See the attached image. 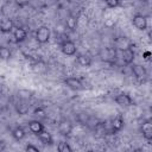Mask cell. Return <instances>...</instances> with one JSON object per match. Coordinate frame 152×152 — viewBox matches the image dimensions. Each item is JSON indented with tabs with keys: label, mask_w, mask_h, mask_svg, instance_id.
Returning <instances> with one entry per match:
<instances>
[{
	"label": "cell",
	"mask_w": 152,
	"mask_h": 152,
	"mask_svg": "<svg viewBox=\"0 0 152 152\" xmlns=\"http://www.w3.org/2000/svg\"><path fill=\"white\" fill-rule=\"evenodd\" d=\"M36 39L40 44H45L50 39V30L46 26H40L36 31Z\"/></svg>",
	"instance_id": "6da1fadb"
},
{
	"label": "cell",
	"mask_w": 152,
	"mask_h": 152,
	"mask_svg": "<svg viewBox=\"0 0 152 152\" xmlns=\"http://www.w3.org/2000/svg\"><path fill=\"white\" fill-rule=\"evenodd\" d=\"M132 23L138 30L144 31V30L147 28V20L142 14H135L133 17V19H132Z\"/></svg>",
	"instance_id": "7a4b0ae2"
},
{
	"label": "cell",
	"mask_w": 152,
	"mask_h": 152,
	"mask_svg": "<svg viewBox=\"0 0 152 152\" xmlns=\"http://www.w3.org/2000/svg\"><path fill=\"white\" fill-rule=\"evenodd\" d=\"M62 52L66 56H72L75 55L76 52V45L74 42L71 40H65L63 44H62Z\"/></svg>",
	"instance_id": "3957f363"
},
{
	"label": "cell",
	"mask_w": 152,
	"mask_h": 152,
	"mask_svg": "<svg viewBox=\"0 0 152 152\" xmlns=\"http://www.w3.org/2000/svg\"><path fill=\"white\" fill-rule=\"evenodd\" d=\"M132 71H133L134 76H135L138 80H140V81L145 80V78H146V76H147L146 69H145L144 66L139 65V64H133V65H132Z\"/></svg>",
	"instance_id": "277c9868"
},
{
	"label": "cell",
	"mask_w": 152,
	"mask_h": 152,
	"mask_svg": "<svg viewBox=\"0 0 152 152\" xmlns=\"http://www.w3.org/2000/svg\"><path fill=\"white\" fill-rule=\"evenodd\" d=\"M65 84L69 87V88H71V89H74V90H81L82 88H83V84H82V82L78 80V78H76V77H68V78H65Z\"/></svg>",
	"instance_id": "5b68a950"
},
{
	"label": "cell",
	"mask_w": 152,
	"mask_h": 152,
	"mask_svg": "<svg viewBox=\"0 0 152 152\" xmlns=\"http://www.w3.org/2000/svg\"><path fill=\"white\" fill-rule=\"evenodd\" d=\"M115 102L118 103V104H120V106H122V107H128V106H131L132 104V99H131V96L129 95H127V94H119L116 97H115Z\"/></svg>",
	"instance_id": "8992f818"
},
{
	"label": "cell",
	"mask_w": 152,
	"mask_h": 152,
	"mask_svg": "<svg viewBox=\"0 0 152 152\" xmlns=\"http://www.w3.org/2000/svg\"><path fill=\"white\" fill-rule=\"evenodd\" d=\"M141 133H142V137L146 140L150 141L152 139V124L150 121H145L141 125Z\"/></svg>",
	"instance_id": "52a82bcc"
},
{
	"label": "cell",
	"mask_w": 152,
	"mask_h": 152,
	"mask_svg": "<svg viewBox=\"0 0 152 152\" xmlns=\"http://www.w3.org/2000/svg\"><path fill=\"white\" fill-rule=\"evenodd\" d=\"M134 56H135V55H134V51H133L132 46H129V48L122 50V61H124V63L131 64V63L134 61Z\"/></svg>",
	"instance_id": "ba28073f"
},
{
	"label": "cell",
	"mask_w": 152,
	"mask_h": 152,
	"mask_svg": "<svg viewBox=\"0 0 152 152\" xmlns=\"http://www.w3.org/2000/svg\"><path fill=\"white\" fill-rule=\"evenodd\" d=\"M38 139L44 144V145H51L52 142H53V139H52V135L49 133V132H46V131H42V132H39L38 134Z\"/></svg>",
	"instance_id": "9c48e42d"
},
{
	"label": "cell",
	"mask_w": 152,
	"mask_h": 152,
	"mask_svg": "<svg viewBox=\"0 0 152 152\" xmlns=\"http://www.w3.org/2000/svg\"><path fill=\"white\" fill-rule=\"evenodd\" d=\"M13 28V21L11 19H4L0 21V31L2 33H8Z\"/></svg>",
	"instance_id": "30bf717a"
},
{
	"label": "cell",
	"mask_w": 152,
	"mask_h": 152,
	"mask_svg": "<svg viewBox=\"0 0 152 152\" xmlns=\"http://www.w3.org/2000/svg\"><path fill=\"white\" fill-rule=\"evenodd\" d=\"M28 128H30V131H31L32 133L38 134L39 132H42V131L44 129V126H43L38 120H32V121L28 122Z\"/></svg>",
	"instance_id": "8fae6325"
},
{
	"label": "cell",
	"mask_w": 152,
	"mask_h": 152,
	"mask_svg": "<svg viewBox=\"0 0 152 152\" xmlns=\"http://www.w3.org/2000/svg\"><path fill=\"white\" fill-rule=\"evenodd\" d=\"M71 129H72V126H71V124H70L69 121H62V122L59 124V126H58V131H59V133H61L62 135H68V134H70Z\"/></svg>",
	"instance_id": "7c38bea8"
},
{
	"label": "cell",
	"mask_w": 152,
	"mask_h": 152,
	"mask_svg": "<svg viewBox=\"0 0 152 152\" xmlns=\"http://www.w3.org/2000/svg\"><path fill=\"white\" fill-rule=\"evenodd\" d=\"M13 36H14L15 42H23V40H25V39H26L27 33H26V31H25L24 28L18 27V28H15V31H14Z\"/></svg>",
	"instance_id": "4fadbf2b"
},
{
	"label": "cell",
	"mask_w": 152,
	"mask_h": 152,
	"mask_svg": "<svg viewBox=\"0 0 152 152\" xmlns=\"http://www.w3.org/2000/svg\"><path fill=\"white\" fill-rule=\"evenodd\" d=\"M101 55L103 56L102 59H104V61H113L115 58V50H113L110 48H107V49L102 50Z\"/></svg>",
	"instance_id": "5bb4252c"
},
{
	"label": "cell",
	"mask_w": 152,
	"mask_h": 152,
	"mask_svg": "<svg viewBox=\"0 0 152 152\" xmlns=\"http://www.w3.org/2000/svg\"><path fill=\"white\" fill-rule=\"evenodd\" d=\"M124 119L121 118V116H116V118H114L113 119V121H112V128L114 129V131H120V129H122L124 128Z\"/></svg>",
	"instance_id": "9a60e30c"
},
{
	"label": "cell",
	"mask_w": 152,
	"mask_h": 152,
	"mask_svg": "<svg viewBox=\"0 0 152 152\" xmlns=\"http://www.w3.org/2000/svg\"><path fill=\"white\" fill-rule=\"evenodd\" d=\"M12 135L15 140H21L25 138V131L21 128V127H15L13 131H12Z\"/></svg>",
	"instance_id": "2e32d148"
},
{
	"label": "cell",
	"mask_w": 152,
	"mask_h": 152,
	"mask_svg": "<svg viewBox=\"0 0 152 152\" xmlns=\"http://www.w3.org/2000/svg\"><path fill=\"white\" fill-rule=\"evenodd\" d=\"M77 62L82 66H89L91 64V59L87 55H80V56H77Z\"/></svg>",
	"instance_id": "e0dca14e"
},
{
	"label": "cell",
	"mask_w": 152,
	"mask_h": 152,
	"mask_svg": "<svg viewBox=\"0 0 152 152\" xmlns=\"http://www.w3.org/2000/svg\"><path fill=\"white\" fill-rule=\"evenodd\" d=\"M116 46H118L119 49H121V50H125V49H127V48H129V46H132V45H131V43H129L126 38H119V39L116 40Z\"/></svg>",
	"instance_id": "ac0fdd59"
},
{
	"label": "cell",
	"mask_w": 152,
	"mask_h": 152,
	"mask_svg": "<svg viewBox=\"0 0 152 152\" xmlns=\"http://www.w3.org/2000/svg\"><path fill=\"white\" fill-rule=\"evenodd\" d=\"M76 25H77V19L72 15H70L68 19H66V27L70 28V30H75L76 28Z\"/></svg>",
	"instance_id": "d6986e66"
},
{
	"label": "cell",
	"mask_w": 152,
	"mask_h": 152,
	"mask_svg": "<svg viewBox=\"0 0 152 152\" xmlns=\"http://www.w3.org/2000/svg\"><path fill=\"white\" fill-rule=\"evenodd\" d=\"M11 57V51L10 49L5 46H0V58L1 59H8Z\"/></svg>",
	"instance_id": "ffe728a7"
},
{
	"label": "cell",
	"mask_w": 152,
	"mask_h": 152,
	"mask_svg": "<svg viewBox=\"0 0 152 152\" xmlns=\"http://www.w3.org/2000/svg\"><path fill=\"white\" fill-rule=\"evenodd\" d=\"M57 150H58L59 152H71V147H70L66 142H64V141H62V142L58 144Z\"/></svg>",
	"instance_id": "44dd1931"
},
{
	"label": "cell",
	"mask_w": 152,
	"mask_h": 152,
	"mask_svg": "<svg viewBox=\"0 0 152 152\" xmlns=\"http://www.w3.org/2000/svg\"><path fill=\"white\" fill-rule=\"evenodd\" d=\"M106 4H107V6H108V7H110V8H114V7L119 6V4H120V0H106Z\"/></svg>",
	"instance_id": "7402d4cb"
},
{
	"label": "cell",
	"mask_w": 152,
	"mask_h": 152,
	"mask_svg": "<svg viewBox=\"0 0 152 152\" xmlns=\"http://www.w3.org/2000/svg\"><path fill=\"white\" fill-rule=\"evenodd\" d=\"M104 25H106L107 27H114L115 20H114V19H107V20L104 21Z\"/></svg>",
	"instance_id": "603a6c76"
},
{
	"label": "cell",
	"mask_w": 152,
	"mask_h": 152,
	"mask_svg": "<svg viewBox=\"0 0 152 152\" xmlns=\"http://www.w3.org/2000/svg\"><path fill=\"white\" fill-rule=\"evenodd\" d=\"M25 150L26 151H32V152H39V148L36 147V146H33V145H27L25 147Z\"/></svg>",
	"instance_id": "cb8c5ba5"
},
{
	"label": "cell",
	"mask_w": 152,
	"mask_h": 152,
	"mask_svg": "<svg viewBox=\"0 0 152 152\" xmlns=\"http://www.w3.org/2000/svg\"><path fill=\"white\" fill-rule=\"evenodd\" d=\"M34 114L38 115V116H40V118H45V112L43 109H36L34 110Z\"/></svg>",
	"instance_id": "d4e9b609"
},
{
	"label": "cell",
	"mask_w": 152,
	"mask_h": 152,
	"mask_svg": "<svg viewBox=\"0 0 152 152\" xmlns=\"http://www.w3.org/2000/svg\"><path fill=\"white\" fill-rule=\"evenodd\" d=\"M4 148H5V145H4V144L0 141V151H1V150H4Z\"/></svg>",
	"instance_id": "484cf974"
},
{
	"label": "cell",
	"mask_w": 152,
	"mask_h": 152,
	"mask_svg": "<svg viewBox=\"0 0 152 152\" xmlns=\"http://www.w3.org/2000/svg\"><path fill=\"white\" fill-rule=\"evenodd\" d=\"M139 1H142V2H146L147 0H139Z\"/></svg>",
	"instance_id": "4316f807"
}]
</instances>
